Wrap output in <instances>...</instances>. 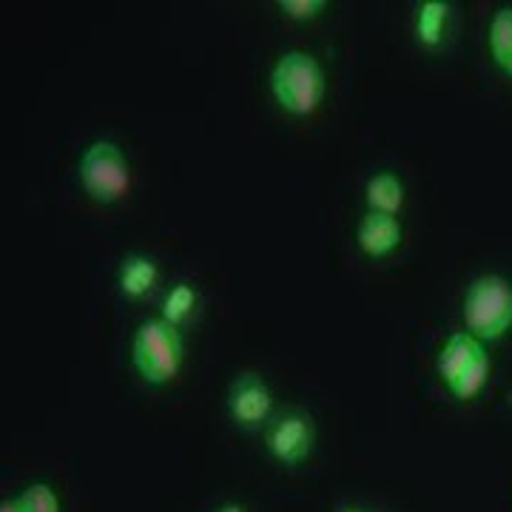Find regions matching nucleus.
I'll list each match as a JSON object with an SVG mask.
<instances>
[{"label":"nucleus","instance_id":"obj_1","mask_svg":"<svg viewBox=\"0 0 512 512\" xmlns=\"http://www.w3.org/2000/svg\"><path fill=\"white\" fill-rule=\"evenodd\" d=\"M131 359L137 373L148 384L171 382L183 367V339L180 330L165 319H148L134 333Z\"/></svg>","mask_w":512,"mask_h":512},{"label":"nucleus","instance_id":"obj_2","mask_svg":"<svg viewBox=\"0 0 512 512\" xmlns=\"http://www.w3.org/2000/svg\"><path fill=\"white\" fill-rule=\"evenodd\" d=\"M271 86H274L276 100L285 111H291L296 117H305L316 111L325 94V74L322 66L316 63V57L308 52H288L279 57L271 74Z\"/></svg>","mask_w":512,"mask_h":512},{"label":"nucleus","instance_id":"obj_3","mask_svg":"<svg viewBox=\"0 0 512 512\" xmlns=\"http://www.w3.org/2000/svg\"><path fill=\"white\" fill-rule=\"evenodd\" d=\"M464 322L476 339H501L512 328V285L504 276H481L464 296Z\"/></svg>","mask_w":512,"mask_h":512},{"label":"nucleus","instance_id":"obj_4","mask_svg":"<svg viewBox=\"0 0 512 512\" xmlns=\"http://www.w3.org/2000/svg\"><path fill=\"white\" fill-rule=\"evenodd\" d=\"M80 183L97 202H117L131 185L126 157L114 143H94L80 157Z\"/></svg>","mask_w":512,"mask_h":512},{"label":"nucleus","instance_id":"obj_5","mask_svg":"<svg viewBox=\"0 0 512 512\" xmlns=\"http://www.w3.org/2000/svg\"><path fill=\"white\" fill-rule=\"evenodd\" d=\"M313 421L302 410H285L265 427V444L282 464H299L313 453Z\"/></svg>","mask_w":512,"mask_h":512},{"label":"nucleus","instance_id":"obj_6","mask_svg":"<svg viewBox=\"0 0 512 512\" xmlns=\"http://www.w3.org/2000/svg\"><path fill=\"white\" fill-rule=\"evenodd\" d=\"M228 410L245 430H256L262 424H268L271 416V390L256 373H242L237 382L231 384L228 393Z\"/></svg>","mask_w":512,"mask_h":512},{"label":"nucleus","instance_id":"obj_7","mask_svg":"<svg viewBox=\"0 0 512 512\" xmlns=\"http://www.w3.org/2000/svg\"><path fill=\"white\" fill-rule=\"evenodd\" d=\"M402 239V225L390 214H367L359 222V248L367 256H384L390 254Z\"/></svg>","mask_w":512,"mask_h":512},{"label":"nucleus","instance_id":"obj_8","mask_svg":"<svg viewBox=\"0 0 512 512\" xmlns=\"http://www.w3.org/2000/svg\"><path fill=\"white\" fill-rule=\"evenodd\" d=\"M484 353L481 342L470 333H456L439 353V373L447 384H453Z\"/></svg>","mask_w":512,"mask_h":512},{"label":"nucleus","instance_id":"obj_9","mask_svg":"<svg viewBox=\"0 0 512 512\" xmlns=\"http://www.w3.org/2000/svg\"><path fill=\"white\" fill-rule=\"evenodd\" d=\"M157 282V265L148 259V256L131 254L123 259V268H120V291L126 293L128 299H140L146 296Z\"/></svg>","mask_w":512,"mask_h":512},{"label":"nucleus","instance_id":"obj_10","mask_svg":"<svg viewBox=\"0 0 512 512\" xmlns=\"http://www.w3.org/2000/svg\"><path fill=\"white\" fill-rule=\"evenodd\" d=\"M365 200L373 214H396L404 202V185L393 174H376L370 177L365 191Z\"/></svg>","mask_w":512,"mask_h":512},{"label":"nucleus","instance_id":"obj_11","mask_svg":"<svg viewBox=\"0 0 512 512\" xmlns=\"http://www.w3.org/2000/svg\"><path fill=\"white\" fill-rule=\"evenodd\" d=\"M447 18H450V6L441 0H427L421 3L416 12V37L421 46L436 49L444 40V29H447Z\"/></svg>","mask_w":512,"mask_h":512},{"label":"nucleus","instance_id":"obj_12","mask_svg":"<svg viewBox=\"0 0 512 512\" xmlns=\"http://www.w3.org/2000/svg\"><path fill=\"white\" fill-rule=\"evenodd\" d=\"M194 308H197V291H194L191 285L180 282V285H174L171 291L165 293L163 316H160V319H165V322L174 325V328H180L185 319L194 313Z\"/></svg>","mask_w":512,"mask_h":512},{"label":"nucleus","instance_id":"obj_13","mask_svg":"<svg viewBox=\"0 0 512 512\" xmlns=\"http://www.w3.org/2000/svg\"><path fill=\"white\" fill-rule=\"evenodd\" d=\"M490 52L501 69L512 60V6H504L495 12L493 23H490Z\"/></svg>","mask_w":512,"mask_h":512},{"label":"nucleus","instance_id":"obj_14","mask_svg":"<svg viewBox=\"0 0 512 512\" xmlns=\"http://www.w3.org/2000/svg\"><path fill=\"white\" fill-rule=\"evenodd\" d=\"M487 376H490V359H487V353H481L476 362L467 367L456 382L450 384V390L456 393L461 402H467V399H473V396H478L484 390Z\"/></svg>","mask_w":512,"mask_h":512},{"label":"nucleus","instance_id":"obj_15","mask_svg":"<svg viewBox=\"0 0 512 512\" xmlns=\"http://www.w3.org/2000/svg\"><path fill=\"white\" fill-rule=\"evenodd\" d=\"M18 504L23 512H60L55 490L49 484H32L18 495Z\"/></svg>","mask_w":512,"mask_h":512},{"label":"nucleus","instance_id":"obj_16","mask_svg":"<svg viewBox=\"0 0 512 512\" xmlns=\"http://www.w3.org/2000/svg\"><path fill=\"white\" fill-rule=\"evenodd\" d=\"M325 6H328L325 0H282V3H279V9L293 20L316 18Z\"/></svg>","mask_w":512,"mask_h":512},{"label":"nucleus","instance_id":"obj_17","mask_svg":"<svg viewBox=\"0 0 512 512\" xmlns=\"http://www.w3.org/2000/svg\"><path fill=\"white\" fill-rule=\"evenodd\" d=\"M0 512H23V510H20L18 498H15V501H3V504H0Z\"/></svg>","mask_w":512,"mask_h":512},{"label":"nucleus","instance_id":"obj_18","mask_svg":"<svg viewBox=\"0 0 512 512\" xmlns=\"http://www.w3.org/2000/svg\"><path fill=\"white\" fill-rule=\"evenodd\" d=\"M217 512H248L245 507H239V504H225V507H220Z\"/></svg>","mask_w":512,"mask_h":512},{"label":"nucleus","instance_id":"obj_19","mask_svg":"<svg viewBox=\"0 0 512 512\" xmlns=\"http://www.w3.org/2000/svg\"><path fill=\"white\" fill-rule=\"evenodd\" d=\"M504 72L512 74V60H510V63H507V66H504Z\"/></svg>","mask_w":512,"mask_h":512},{"label":"nucleus","instance_id":"obj_20","mask_svg":"<svg viewBox=\"0 0 512 512\" xmlns=\"http://www.w3.org/2000/svg\"><path fill=\"white\" fill-rule=\"evenodd\" d=\"M348 512H359V510H348Z\"/></svg>","mask_w":512,"mask_h":512}]
</instances>
